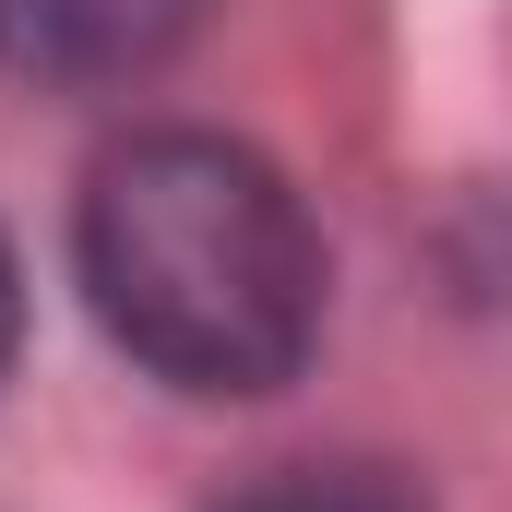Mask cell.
I'll return each instance as SVG.
<instances>
[{"instance_id":"1","label":"cell","mask_w":512,"mask_h":512,"mask_svg":"<svg viewBox=\"0 0 512 512\" xmlns=\"http://www.w3.org/2000/svg\"><path fill=\"white\" fill-rule=\"evenodd\" d=\"M108 346L179 393H274L322 334V239L227 131H131L72 215Z\"/></svg>"},{"instance_id":"2","label":"cell","mask_w":512,"mask_h":512,"mask_svg":"<svg viewBox=\"0 0 512 512\" xmlns=\"http://www.w3.org/2000/svg\"><path fill=\"white\" fill-rule=\"evenodd\" d=\"M191 24L203 0H0V60L36 84H131Z\"/></svg>"},{"instance_id":"3","label":"cell","mask_w":512,"mask_h":512,"mask_svg":"<svg viewBox=\"0 0 512 512\" xmlns=\"http://www.w3.org/2000/svg\"><path fill=\"white\" fill-rule=\"evenodd\" d=\"M227 512H429L393 465H274V477H251Z\"/></svg>"},{"instance_id":"4","label":"cell","mask_w":512,"mask_h":512,"mask_svg":"<svg viewBox=\"0 0 512 512\" xmlns=\"http://www.w3.org/2000/svg\"><path fill=\"white\" fill-rule=\"evenodd\" d=\"M12 334H24V274H12V239H0V358H12Z\"/></svg>"}]
</instances>
